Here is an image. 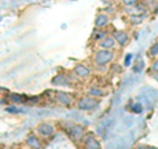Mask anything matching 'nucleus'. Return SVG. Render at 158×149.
<instances>
[{
	"label": "nucleus",
	"mask_w": 158,
	"mask_h": 149,
	"mask_svg": "<svg viewBox=\"0 0 158 149\" xmlns=\"http://www.w3.org/2000/svg\"><path fill=\"white\" fill-rule=\"evenodd\" d=\"M113 59V53L108 49H99L95 53V57H94V62H95L96 66H104L107 63H110Z\"/></svg>",
	"instance_id": "obj_1"
},
{
	"label": "nucleus",
	"mask_w": 158,
	"mask_h": 149,
	"mask_svg": "<svg viewBox=\"0 0 158 149\" xmlns=\"http://www.w3.org/2000/svg\"><path fill=\"white\" fill-rule=\"evenodd\" d=\"M98 104H99L98 99L92 96H83L77 102V107L81 111H90V110H94Z\"/></svg>",
	"instance_id": "obj_2"
},
{
	"label": "nucleus",
	"mask_w": 158,
	"mask_h": 149,
	"mask_svg": "<svg viewBox=\"0 0 158 149\" xmlns=\"http://www.w3.org/2000/svg\"><path fill=\"white\" fill-rule=\"evenodd\" d=\"M67 135L71 140L79 141L86 136V131H85V128L82 126H79V124H73V126H70L67 128Z\"/></svg>",
	"instance_id": "obj_3"
},
{
	"label": "nucleus",
	"mask_w": 158,
	"mask_h": 149,
	"mask_svg": "<svg viewBox=\"0 0 158 149\" xmlns=\"http://www.w3.org/2000/svg\"><path fill=\"white\" fill-rule=\"evenodd\" d=\"M37 133L42 137H50L54 133V127L50 123H41L37 126Z\"/></svg>",
	"instance_id": "obj_4"
},
{
	"label": "nucleus",
	"mask_w": 158,
	"mask_h": 149,
	"mask_svg": "<svg viewBox=\"0 0 158 149\" xmlns=\"http://www.w3.org/2000/svg\"><path fill=\"white\" fill-rule=\"evenodd\" d=\"M83 144H85L86 149H100V143L98 141V138L92 133H87L83 137Z\"/></svg>",
	"instance_id": "obj_5"
},
{
	"label": "nucleus",
	"mask_w": 158,
	"mask_h": 149,
	"mask_svg": "<svg viewBox=\"0 0 158 149\" xmlns=\"http://www.w3.org/2000/svg\"><path fill=\"white\" fill-rule=\"evenodd\" d=\"M73 71L78 78H88L91 75V70L86 65H83V63H78V65H75Z\"/></svg>",
	"instance_id": "obj_6"
},
{
	"label": "nucleus",
	"mask_w": 158,
	"mask_h": 149,
	"mask_svg": "<svg viewBox=\"0 0 158 149\" xmlns=\"http://www.w3.org/2000/svg\"><path fill=\"white\" fill-rule=\"evenodd\" d=\"M112 37L115 38L116 44H118V45H121V46L127 45L128 40H129V36H128V33L124 32V31H115V32L112 33Z\"/></svg>",
	"instance_id": "obj_7"
},
{
	"label": "nucleus",
	"mask_w": 158,
	"mask_h": 149,
	"mask_svg": "<svg viewBox=\"0 0 158 149\" xmlns=\"http://www.w3.org/2000/svg\"><path fill=\"white\" fill-rule=\"evenodd\" d=\"M25 144L31 149H41L42 148V144H41V141H40V138L36 135H33V133H31V135L27 136Z\"/></svg>",
	"instance_id": "obj_8"
},
{
	"label": "nucleus",
	"mask_w": 158,
	"mask_h": 149,
	"mask_svg": "<svg viewBox=\"0 0 158 149\" xmlns=\"http://www.w3.org/2000/svg\"><path fill=\"white\" fill-rule=\"evenodd\" d=\"M56 99H57V102L59 104H62V106H65V107H70L71 106V96L69 95V94L66 92H62V91H58L56 92Z\"/></svg>",
	"instance_id": "obj_9"
},
{
	"label": "nucleus",
	"mask_w": 158,
	"mask_h": 149,
	"mask_svg": "<svg viewBox=\"0 0 158 149\" xmlns=\"http://www.w3.org/2000/svg\"><path fill=\"white\" fill-rule=\"evenodd\" d=\"M115 45H116V41L112 36H106L102 41H99V48L100 49H108V50H111Z\"/></svg>",
	"instance_id": "obj_10"
},
{
	"label": "nucleus",
	"mask_w": 158,
	"mask_h": 149,
	"mask_svg": "<svg viewBox=\"0 0 158 149\" xmlns=\"http://www.w3.org/2000/svg\"><path fill=\"white\" fill-rule=\"evenodd\" d=\"M52 84L54 86H69L70 84V81L67 79L66 75H62V74H58L52 79Z\"/></svg>",
	"instance_id": "obj_11"
},
{
	"label": "nucleus",
	"mask_w": 158,
	"mask_h": 149,
	"mask_svg": "<svg viewBox=\"0 0 158 149\" xmlns=\"http://www.w3.org/2000/svg\"><path fill=\"white\" fill-rule=\"evenodd\" d=\"M108 23H110V19H108L107 15H98L96 19H95V27L99 28V29H102V28H104L108 25Z\"/></svg>",
	"instance_id": "obj_12"
},
{
	"label": "nucleus",
	"mask_w": 158,
	"mask_h": 149,
	"mask_svg": "<svg viewBox=\"0 0 158 149\" xmlns=\"http://www.w3.org/2000/svg\"><path fill=\"white\" fill-rule=\"evenodd\" d=\"M88 96H92V98H99V96H103L104 95V92L100 88H96V87H91L88 88Z\"/></svg>",
	"instance_id": "obj_13"
},
{
	"label": "nucleus",
	"mask_w": 158,
	"mask_h": 149,
	"mask_svg": "<svg viewBox=\"0 0 158 149\" xmlns=\"http://www.w3.org/2000/svg\"><path fill=\"white\" fill-rule=\"evenodd\" d=\"M106 36H107V33L104 31H95L92 34V40H95V41H102Z\"/></svg>",
	"instance_id": "obj_14"
},
{
	"label": "nucleus",
	"mask_w": 158,
	"mask_h": 149,
	"mask_svg": "<svg viewBox=\"0 0 158 149\" xmlns=\"http://www.w3.org/2000/svg\"><path fill=\"white\" fill-rule=\"evenodd\" d=\"M149 56L150 57H157L158 56V42H154L149 49Z\"/></svg>",
	"instance_id": "obj_15"
},
{
	"label": "nucleus",
	"mask_w": 158,
	"mask_h": 149,
	"mask_svg": "<svg viewBox=\"0 0 158 149\" xmlns=\"http://www.w3.org/2000/svg\"><path fill=\"white\" fill-rule=\"evenodd\" d=\"M142 110H144V108H142V106L140 103H136V104H133V106L131 107V111L135 112V113H140V112H142Z\"/></svg>",
	"instance_id": "obj_16"
},
{
	"label": "nucleus",
	"mask_w": 158,
	"mask_h": 149,
	"mask_svg": "<svg viewBox=\"0 0 158 149\" xmlns=\"http://www.w3.org/2000/svg\"><path fill=\"white\" fill-rule=\"evenodd\" d=\"M9 99H11L12 102H15V103H21V102H24V98L21 95H15V94L9 96Z\"/></svg>",
	"instance_id": "obj_17"
},
{
	"label": "nucleus",
	"mask_w": 158,
	"mask_h": 149,
	"mask_svg": "<svg viewBox=\"0 0 158 149\" xmlns=\"http://www.w3.org/2000/svg\"><path fill=\"white\" fill-rule=\"evenodd\" d=\"M121 3L124 4L125 7H135L137 4V0H121Z\"/></svg>",
	"instance_id": "obj_18"
},
{
	"label": "nucleus",
	"mask_w": 158,
	"mask_h": 149,
	"mask_svg": "<svg viewBox=\"0 0 158 149\" xmlns=\"http://www.w3.org/2000/svg\"><path fill=\"white\" fill-rule=\"evenodd\" d=\"M132 58H133V54H128V56L125 57V61H124V65H125V66H129V65H131Z\"/></svg>",
	"instance_id": "obj_19"
},
{
	"label": "nucleus",
	"mask_w": 158,
	"mask_h": 149,
	"mask_svg": "<svg viewBox=\"0 0 158 149\" xmlns=\"http://www.w3.org/2000/svg\"><path fill=\"white\" fill-rule=\"evenodd\" d=\"M152 70L158 74V59H156V61H153V63H152Z\"/></svg>",
	"instance_id": "obj_20"
},
{
	"label": "nucleus",
	"mask_w": 158,
	"mask_h": 149,
	"mask_svg": "<svg viewBox=\"0 0 158 149\" xmlns=\"http://www.w3.org/2000/svg\"><path fill=\"white\" fill-rule=\"evenodd\" d=\"M7 112H13V113H19V112H23V110H20V108H6Z\"/></svg>",
	"instance_id": "obj_21"
},
{
	"label": "nucleus",
	"mask_w": 158,
	"mask_h": 149,
	"mask_svg": "<svg viewBox=\"0 0 158 149\" xmlns=\"http://www.w3.org/2000/svg\"><path fill=\"white\" fill-rule=\"evenodd\" d=\"M141 69H144V61H140V62H138V67H135V69H133V70H135L136 73H138V71H140L141 70Z\"/></svg>",
	"instance_id": "obj_22"
},
{
	"label": "nucleus",
	"mask_w": 158,
	"mask_h": 149,
	"mask_svg": "<svg viewBox=\"0 0 158 149\" xmlns=\"http://www.w3.org/2000/svg\"><path fill=\"white\" fill-rule=\"evenodd\" d=\"M153 77H154L156 81H158V74H157V73H156V74H153Z\"/></svg>",
	"instance_id": "obj_23"
},
{
	"label": "nucleus",
	"mask_w": 158,
	"mask_h": 149,
	"mask_svg": "<svg viewBox=\"0 0 158 149\" xmlns=\"http://www.w3.org/2000/svg\"><path fill=\"white\" fill-rule=\"evenodd\" d=\"M145 149H157V148H154V147H146Z\"/></svg>",
	"instance_id": "obj_24"
}]
</instances>
